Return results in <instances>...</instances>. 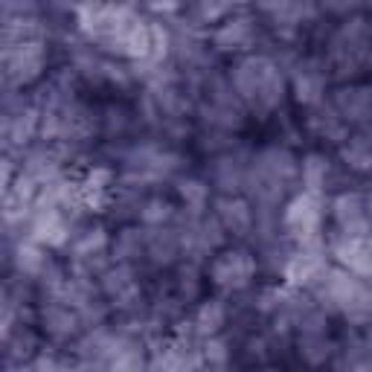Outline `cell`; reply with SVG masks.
<instances>
[{
  "label": "cell",
  "instance_id": "6da1fadb",
  "mask_svg": "<svg viewBox=\"0 0 372 372\" xmlns=\"http://www.w3.org/2000/svg\"><path fill=\"white\" fill-rule=\"evenodd\" d=\"M221 323H224V309H221V305L218 302L204 305L201 314H198V329L201 332H216Z\"/></svg>",
  "mask_w": 372,
  "mask_h": 372
}]
</instances>
